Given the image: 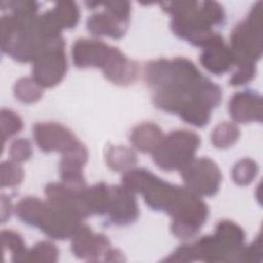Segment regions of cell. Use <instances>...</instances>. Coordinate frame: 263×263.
<instances>
[{
	"instance_id": "6da1fadb",
	"label": "cell",
	"mask_w": 263,
	"mask_h": 263,
	"mask_svg": "<svg viewBox=\"0 0 263 263\" xmlns=\"http://www.w3.org/2000/svg\"><path fill=\"white\" fill-rule=\"evenodd\" d=\"M145 80L154 89L155 106L177 113L196 126L209 122L212 108L219 105L222 97L220 87L183 58L149 63L145 68Z\"/></svg>"
},
{
	"instance_id": "7a4b0ae2",
	"label": "cell",
	"mask_w": 263,
	"mask_h": 263,
	"mask_svg": "<svg viewBox=\"0 0 263 263\" xmlns=\"http://www.w3.org/2000/svg\"><path fill=\"white\" fill-rule=\"evenodd\" d=\"M122 185L142 193L146 203L174 217L172 230L180 236H194L208 217L206 204L187 188L168 184L145 170H130L122 177Z\"/></svg>"
},
{
	"instance_id": "3957f363",
	"label": "cell",
	"mask_w": 263,
	"mask_h": 263,
	"mask_svg": "<svg viewBox=\"0 0 263 263\" xmlns=\"http://www.w3.org/2000/svg\"><path fill=\"white\" fill-rule=\"evenodd\" d=\"M162 6L174 16L172 29L179 37L202 47L222 39L211 30L213 25L221 24L224 18L219 3L182 1L162 3Z\"/></svg>"
},
{
	"instance_id": "277c9868",
	"label": "cell",
	"mask_w": 263,
	"mask_h": 263,
	"mask_svg": "<svg viewBox=\"0 0 263 263\" xmlns=\"http://www.w3.org/2000/svg\"><path fill=\"white\" fill-rule=\"evenodd\" d=\"M17 217L27 224L41 229L48 236L64 239L72 236L80 225L79 220L69 212L35 197L23 198L16 205Z\"/></svg>"
},
{
	"instance_id": "5b68a950",
	"label": "cell",
	"mask_w": 263,
	"mask_h": 263,
	"mask_svg": "<svg viewBox=\"0 0 263 263\" xmlns=\"http://www.w3.org/2000/svg\"><path fill=\"white\" fill-rule=\"evenodd\" d=\"M200 144L199 137L189 130H174L163 138L152 152L157 166L165 171L182 170L194 156Z\"/></svg>"
},
{
	"instance_id": "8992f818",
	"label": "cell",
	"mask_w": 263,
	"mask_h": 263,
	"mask_svg": "<svg viewBox=\"0 0 263 263\" xmlns=\"http://www.w3.org/2000/svg\"><path fill=\"white\" fill-rule=\"evenodd\" d=\"M260 6L254 8L247 21L238 24L231 36V53L234 63L253 64L261 55V17Z\"/></svg>"
},
{
	"instance_id": "52a82bcc",
	"label": "cell",
	"mask_w": 263,
	"mask_h": 263,
	"mask_svg": "<svg viewBox=\"0 0 263 263\" xmlns=\"http://www.w3.org/2000/svg\"><path fill=\"white\" fill-rule=\"evenodd\" d=\"M180 171L186 188L196 195H213L220 187V170L209 158H193Z\"/></svg>"
},
{
	"instance_id": "ba28073f",
	"label": "cell",
	"mask_w": 263,
	"mask_h": 263,
	"mask_svg": "<svg viewBox=\"0 0 263 263\" xmlns=\"http://www.w3.org/2000/svg\"><path fill=\"white\" fill-rule=\"evenodd\" d=\"M66 70L67 60L61 39L34 60L33 79L42 87H52L63 79Z\"/></svg>"
},
{
	"instance_id": "9c48e42d",
	"label": "cell",
	"mask_w": 263,
	"mask_h": 263,
	"mask_svg": "<svg viewBox=\"0 0 263 263\" xmlns=\"http://www.w3.org/2000/svg\"><path fill=\"white\" fill-rule=\"evenodd\" d=\"M34 138L38 147L45 151L67 153L80 143L65 126L57 123H38L34 126Z\"/></svg>"
},
{
	"instance_id": "30bf717a",
	"label": "cell",
	"mask_w": 263,
	"mask_h": 263,
	"mask_svg": "<svg viewBox=\"0 0 263 263\" xmlns=\"http://www.w3.org/2000/svg\"><path fill=\"white\" fill-rule=\"evenodd\" d=\"M114 47L90 39H79L72 47V57L74 64L79 68H101L107 65Z\"/></svg>"
},
{
	"instance_id": "8fae6325",
	"label": "cell",
	"mask_w": 263,
	"mask_h": 263,
	"mask_svg": "<svg viewBox=\"0 0 263 263\" xmlns=\"http://www.w3.org/2000/svg\"><path fill=\"white\" fill-rule=\"evenodd\" d=\"M107 213L114 224L126 225L134 222L139 214L135 196L122 186L110 187V200Z\"/></svg>"
},
{
	"instance_id": "7c38bea8",
	"label": "cell",
	"mask_w": 263,
	"mask_h": 263,
	"mask_svg": "<svg viewBox=\"0 0 263 263\" xmlns=\"http://www.w3.org/2000/svg\"><path fill=\"white\" fill-rule=\"evenodd\" d=\"M71 237L72 251L79 258L96 260L106 254L109 248V241L104 235L95 234L85 225H79Z\"/></svg>"
},
{
	"instance_id": "4fadbf2b",
	"label": "cell",
	"mask_w": 263,
	"mask_h": 263,
	"mask_svg": "<svg viewBox=\"0 0 263 263\" xmlns=\"http://www.w3.org/2000/svg\"><path fill=\"white\" fill-rule=\"evenodd\" d=\"M229 113L237 122L260 121L262 116L261 97L251 91L235 93L229 102Z\"/></svg>"
},
{
	"instance_id": "5bb4252c",
	"label": "cell",
	"mask_w": 263,
	"mask_h": 263,
	"mask_svg": "<svg viewBox=\"0 0 263 263\" xmlns=\"http://www.w3.org/2000/svg\"><path fill=\"white\" fill-rule=\"evenodd\" d=\"M103 72L113 83L126 85L136 79L138 68L133 61H129L117 48H114Z\"/></svg>"
},
{
	"instance_id": "9a60e30c",
	"label": "cell",
	"mask_w": 263,
	"mask_h": 263,
	"mask_svg": "<svg viewBox=\"0 0 263 263\" xmlns=\"http://www.w3.org/2000/svg\"><path fill=\"white\" fill-rule=\"evenodd\" d=\"M200 62L210 72L219 75L226 72L234 60L230 49L224 45L223 39H220L204 47Z\"/></svg>"
},
{
	"instance_id": "2e32d148",
	"label": "cell",
	"mask_w": 263,
	"mask_h": 263,
	"mask_svg": "<svg viewBox=\"0 0 263 263\" xmlns=\"http://www.w3.org/2000/svg\"><path fill=\"white\" fill-rule=\"evenodd\" d=\"M127 24L105 10L91 15L87 20V29L95 35L120 38L125 33Z\"/></svg>"
},
{
	"instance_id": "e0dca14e",
	"label": "cell",
	"mask_w": 263,
	"mask_h": 263,
	"mask_svg": "<svg viewBox=\"0 0 263 263\" xmlns=\"http://www.w3.org/2000/svg\"><path fill=\"white\" fill-rule=\"evenodd\" d=\"M161 129L150 122L142 123L133 129L130 142L142 152H153L163 140Z\"/></svg>"
},
{
	"instance_id": "ac0fdd59",
	"label": "cell",
	"mask_w": 263,
	"mask_h": 263,
	"mask_svg": "<svg viewBox=\"0 0 263 263\" xmlns=\"http://www.w3.org/2000/svg\"><path fill=\"white\" fill-rule=\"evenodd\" d=\"M107 162L115 171H126L137 163V157L127 147L113 146L107 153Z\"/></svg>"
},
{
	"instance_id": "d6986e66",
	"label": "cell",
	"mask_w": 263,
	"mask_h": 263,
	"mask_svg": "<svg viewBox=\"0 0 263 263\" xmlns=\"http://www.w3.org/2000/svg\"><path fill=\"white\" fill-rule=\"evenodd\" d=\"M50 11L62 29L74 27L79 18V10L75 2H59Z\"/></svg>"
},
{
	"instance_id": "ffe728a7",
	"label": "cell",
	"mask_w": 263,
	"mask_h": 263,
	"mask_svg": "<svg viewBox=\"0 0 263 263\" xmlns=\"http://www.w3.org/2000/svg\"><path fill=\"white\" fill-rule=\"evenodd\" d=\"M239 137V129L230 122L218 124L212 132L211 140L214 146L218 148H227L233 145Z\"/></svg>"
},
{
	"instance_id": "44dd1931",
	"label": "cell",
	"mask_w": 263,
	"mask_h": 263,
	"mask_svg": "<svg viewBox=\"0 0 263 263\" xmlns=\"http://www.w3.org/2000/svg\"><path fill=\"white\" fill-rule=\"evenodd\" d=\"M14 96L23 103H33L42 96V88L34 79L24 77L15 83Z\"/></svg>"
},
{
	"instance_id": "7402d4cb",
	"label": "cell",
	"mask_w": 263,
	"mask_h": 263,
	"mask_svg": "<svg viewBox=\"0 0 263 263\" xmlns=\"http://www.w3.org/2000/svg\"><path fill=\"white\" fill-rule=\"evenodd\" d=\"M1 236L4 249H8L12 254V261H26L28 250L25 248L22 237L11 230H3Z\"/></svg>"
},
{
	"instance_id": "603a6c76",
	"label": "cell",
	"mask_w": 263,
	"mask_h": 263,
	"mask_svg": "<svg viewBox=\"0 0 263 263\" xmlns=\"http://www.w3.org/2000/svg\"><path fill=\"white\" fill-rule=\"evenodd\" d=\"M58 255L59 251L53 243L49 241H41L28 251L26 261L54 262L58 259Z\"/></svg>"
},
{
	"instance_id": "cb8c5ba5",
	"label": "cell",
	"mask_w": 263,
	"mask_h": 263,
	"mask_svg": "<svg viewBox=\"0 0 263 263\" xmlns=\"http://www.w3.org/2000/svg\"><path fill=\"white\" fill-rule=\"evenodd\" d=\"M258 166L256 162L251 159H241L238 161L232 170V178L238 185H247L252 182L256 177Z\"/></svg>"
},
{
	"instance_id": "d4e9b609",
	"label": "cell",
	"mask_w": 263,
	"mask_h": 263,
	"mask_svg": "<svg viewBox=\"0 0 263 263\" xmlns=\"http://www.w3.org/2000/svg\"><path fill=\"white\" fill-rule=\"evenodd\" d=\"M22 127L23 123L17 114L7 109L1 110V134L3 141L17 134Z\"/></svg>"
},
{
	"instance_id": "484cf974",
	"label": "cell",
	"mask_w": 263,
	"mask_h": 263,
	"mask_svg": "<svg viewBox=\"0 0 263 263\" xmlns=\"http://www.w3.org/2000/svg\"><path fill=\"white\" fill-rule=\"evenodd\" d=\"M24 173L17 162L10 160L1 164V186H14L22 182Z\"/></svg>"
},
{
	"instance_id": "4316f807",
	"label": "cell",
	"mask_w": 263,
	"mask_h": 263,
	"mask_svg": "<svg viewBox=\"0 0 263 263\" xmlns=\"http://www.w3.org/2000/svg\"><path fill=\"white\" fill-rule=\"evenodd\" d=\"M9 155L11 159L15 162H21L27 160L32 155L31 144L27 139L15 140L9 149Z\"/></svg>"
},
{
	"instance_id": "83f0119b",
	"label": "cell",
	"mask_w": 263,
	"mask_h": 263,
	"mask_svg": "<svg viewBox=\"0 0 263 263\" xmlns=\"http://www.w3.org/2000/svg\"><path fill=\"white\" fill-rule=\"evenodd\" d=\"M2 3L9 7L13 15L21 17L33 16L37 10V3L32 1H9Z\"/></svg>"
},
{
	"instance_id": "f1b7e54d",
	"label": "cell",
	"mask_w": 263,
	"mask_h": 263,
	"mask_svg": "<svg viewBox=\"0 0 263 263\" xmlns=\"http://www.w3.org/2000/svg\"><path fill=\"white\" fill-rule=\"evenodd\" d=\"M105 10L117 17L118 20L128 23L129 18V12L130 7L129 3L125 1H113V2H107L104 3Z\"/></svg>"
},
{
	"instance_id": "f546056e",
	"label": "cell",
	"mask_w": 263,
	"mask_h": 263,
	"mask_svg": "<svg viewBox=\"0 0 263 263\" xmlns=\"http://www.w3.org/2000/svg\"><path fill=\"white\" fill-rule=\"evenodd\" d=\"M255 74V68L253 64L249 65H240L239 69L233 74L230 79V83L232 85H240L248 81H250Z\"/></svg>"
}]
</instances>
